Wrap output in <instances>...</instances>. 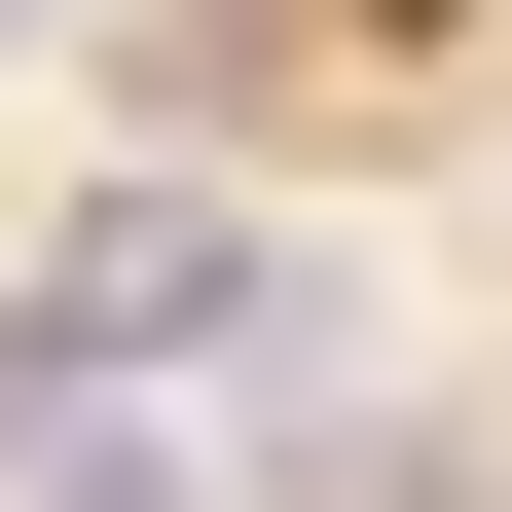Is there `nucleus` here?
I'll return each mask as SVG.
<instances>
[{
	"label": "nucleus",
	"instance_id": "1",
	"mask_svg": "<svg viewBox=\"0 0 512 512\" xmlns=\"http://www.w3.org/2000/svg\"><path fill=\"white\" fill-rule=\"evenodd\" d=\"M256 366V330H293V256H256V220H74V293H37V366Z\"/></svg>",
	"mask_w": 512,
	"mask_h": 512
},
{
	"label": "nucleus",
	"instance_id": "3",
	"mask_svg": "<svg viewBox=\"0 0 512 512\" xmlns=\"http://www.w3.org/2000/svg\"><path fill=\"white\" fill-rule=\"evenodd\" d=\"M0 37H37V0H0Z\"/></svg>",
	"mask_w": 512,
	"mask_h": 512
},
{
	"label": "nucleus",
	"instance_id": "2",
	"mask_svg": "<svg viewBox=\"0 0 512 512\" xmlns=\"http://www.w3.org/2000/svg\"><path fill=\"white\" fill-rule=\"evenodd\" d=\"M37 512H220V476H183V439H37Z\"/></svg>",
	"mask_w": 512,
	"mask_h": 512
}]
</instances>
